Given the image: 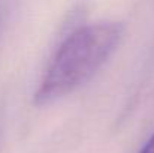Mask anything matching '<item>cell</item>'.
<instances>
[{
	"instance_id": "cell-1",
	"label": "cell",
	"mask_w": 154,
	"mask_h": 153,
	"mask_svg": "<svg viewBox=\"0 0 154 153\" xmlns=\"http://www.w3.org/2000/svg\"><path fill=\"white\" fill-rule=\"evenodd\" d=\"M123 36L124 26L120 21L90 23L70 32L45 69L33 104L44 107L82 87L115 53Z\"/></svg>"
},
{
	"instance_id": "cell-2",
	"label": "cell",
	"mask_w": 154,
	"mask_h": 153,
	"mask_svg": "<svg viewBox=\"0 0 154 153\" xmlns=\"http://www.w3.org/2000/svg\"><path fill=\"white\" fill-rule=\"evenodd\" d=\"M139 153H154V134L147 140V143L142 146Z\"/></svg>"
}]
</instances>
